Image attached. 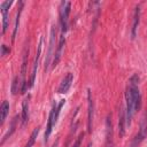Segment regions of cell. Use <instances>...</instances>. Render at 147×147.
Listing matches in <instances>:
<instances>
[{"label": "cell", "mask_w": 147, "mask_h": 147, "mask_svg": "<svg viewBox=\"0 0 147 147\" xmlns=\"http://www.w3.org/2000/svg\"><path fill=\"white\" fill-rule=\"evenodd\" d=\"M8 111H9V103L8 101H3L1 107H0V123L2 124L8 115Z\"/></svg>", "instance_id": "obj_14"}, {"label": "cell", "mask_w": 147, "mask_h": 147, "mask_svg": "<svg viewBox=\"0 0 147 147\" xmlns=\"http://www.w3.org/2000/svg\"><path fill=\"white\" fill-rule=\"evenodd\" d=\"M57 142H59V140H56V141H55V142L53 144V146H52V147H56V145H57Z\"/></svg>", "instance_id": "obj_22"}, {"label": "cell", "mask_w": 147, "mask_h": 147, "mask_svg": "<svg viewBox=\"0 0 147 147\" xmlns=\"http://www.w3.org/2000/svg\"><path fill=\"white\" fill-rule=\"evenodd\" d=\"M126 113L123 107H119V113H118V133L121 137L125 134V127H126Z\"/></svg>", "instance_id": "obj_8"}, {"label": "cell", "mask_w": 147, "mask_h": 147, "mask_svg": "<svg viewBox=\"0 0 147 147\" xmlns=\"http://www.w3.org/2000/svg\"><path fill=\"white\" fill-rule=\"evenodd\" d=\"M55 36H56V29L55 26L53 25L52 29H51V39H49V46H48V52H47V56H46V60H45V71H47L48 69V65L51 63V60H52V55H53V49H54V46H55Z\"/></svg>", "instance_id": "obj_3"}, {"label": "cell", "mask_w": 147, "mask_h": 147, "mask_svg": "<svg viewBox=\"0 0 147 147\" xmlns=\"http://www.w3.org/2000/svg\"><path fill=\"white\" fill-rule=\"evenodd\" d=\"M16 121H17V117H15L13 121H11V124H10V130L5 134V137H3V139H2V142L8 138V137H10L11 134H13V132L15 131V127H16Z\"/></svg>", "instance_id": "obj_18"}, {"label": "cell", "mask_w": 147, "mask_h": 147, "mask_svg": "<svg viewBox=\"0 0 147 147\" xmlns=\"http://www.w3.org/2000/svg\"><path fill=\"white\" fill-rule=\"evenodd\" d=\"M18 82H20L18 80V77H15L14 80H13V84H11V93L13 94H16L18 91H21V88H20L21 83H18Z\"/></svg>", "instance_id": "obj_19"}, {"label": "cell", "mask_w": 147, "mask_h": 147, "mask_svg": "<svg viewBox=\"0 0 147 147\" xmlns=\"http://www.w3.org/2000/svg\"><path fill=\"white\" fill-rule=\"evenodd\" d=\"M83 137H84V133H80V134L78 136L77 140L75 141V144H74V146H72V147H80V144H82V139H83Z\"/></svg>", "instance_id": "obj_20"}, {"label": "cell", "mask_w": 147, "mask_h": 147, "mask_svg": "<svg viewBox=\"0 0 147 147\" xmlns=\"http://www.w3.org/2000/svg\"><path fill=\"white\" fill-rule=\"evenodd\" d=\"M147 136V119L146 118H142L141 123H140V130H139V133L136 136V138L133 139L132 144H131V147H137Z\"/></svg>", "instance_id": "obj_4"}, {"label": "cell", "mask_w": 147, "mask_h": 147, "mask_svg": "<svg viewBox=\"0 0 147 147\" xmlns=\"http://www.w3.org/2000/svg\"><path fill=\"white\" fill-rule=\"evenodd\" d=\"M55 113H56V105H53L51 111H49V116H48V123H47V127H46V132H45V142L47 141L48 137L52 133V129L53 125L56 123V118H55Z\"/></svg>", "instance_id": "obj_7"}, {"label": "cell", "mask_w": 147, "mask_h": 147, "mask_svg": "<svg viewBox=\"0 0 147 147\" xmlns=\"http://www.w3.org/2000/svg\"><path fill=\"white\" fill-rule=\"evenodd\" d=\"M139 17H140V8L137 7L134 10V15H133V25H132V38L136 37V31H137V26L139 24Z\"/></svg>", "instance_id": "obj_15"}, {"label": "cell", "mask_w": 147, "mask_h": 147, "mask_svg": "<svg viewBox=\"0 0 147 147\" xmlns=\"http://www.w3.org/2000/svg\"><path fill=\"white\" fill-rule=\"evenodd\" d=\"M29 119V99H25L22 103V124L24 125Z\"/></svg>", "instance_id": "obj_13"}, {"label": "cell", "mask_w": 147, "mask_h": 147, "mask_svg": "<svg viewBox=\"0 0 147 147\" xmlns=\"http://www.w3.org/2000/svg\"><path fill=\"white\" fill-rule=\"evenodd\" d=\"M38 133H39V127H36V129L32 131V133H31V136H30V139H29L28 144L25 145V147H32V146H33V144H34V141H36V138H37Z\"/></svg>", "instance_id": "obj_17"}, {"label": "cell", "mask_w": 147, "mask_h": 147, "mask_svg": "<svg viewBox=\"0 0 147 147\" xmlns=\"http://www.w3.org/2000/svg\"><path fill=\"white\" fill-rule=\"evenodd\" d=\"M11 3H13L11 1H3L0 5L1 14H2V33H5L8 28V9L11 6Z\"/></svg>", "instance_id": "obj_6"}, {"label": "cell", "mask_w": 147, "mask_h": 147, "mask_svg": "<svg viewBox=\"0 0 147 147\" xmlns=\"http://www.w3.org/2000/svg\"><path fill=\"white\" fill-rule=\"evenodd\" d=\"M70 7L71 3L69 1H62L61 7H60V17H61V23H62V31H67V24H68V17L70 14Z\"/></svg>", "instance_id": "obj_2"}, {"label": "cell", "mask_w": 147, "mask_h": 147, "mask_svg": "<svg viewBox=\"0 0 147 147\" xmlns=\"http://www.w3.org/2000/svg\"><path fill=\"white\" fill-rule=\"evenodd\" d=\"M87 100H88V110H87V131L92 132V121H93V101L91 91H87Z\"/></svg>", "instance_id": "obj_10"}, {"label": "cell", "mask_w": 147, "mask_h": 147, "mask_svg": "<svg viewBox=\"0 0 147 147\" xmlns=\"http://www.w3.org/2000/svg\"><path fill=\"white\" fill-rule=\"evenodd\" d=\"M23 1L20 2V7H18V10H17V14H16V18H15V25H14V32H13V41L15 40V36H16V32H17V29H18V23H20V16H21V13H22V7H23Z\"/></svg>", "instance_id": "obj_16"}, {"label": "cell", "mask_w": 147, "mask_h": 147, "mask_svg": "<svg viewBox=\"0 0 147 147\" xmlns=\"http://www.w3.org/2000/svg\"><path fill=\"white\" fill-rule=\"evenodd\" d=\"M106 147H113V125L109 115L106 121Z\"/></svg>", "instance_id": "obj_12"}, {"label": "cell", "mask_w": 147, "mask_h": 147, "mask_svg": "<svg viewBox=\"0 0 147 147\" xmlns=\"http://www.w3.org/2000/svg\"><path fill=\"white\" fill-rule=\"evenodd\" d=\"M72 82H74V75H72L71 72H69V74L62 79V82H61V84H60V86H59L57 92H59V93H67V92L69 91V88L71 87Z\"/></svg>", "instance_id": "obj_9"}, {"label": "cell", "mask_w": 147, "mask_h": 147, "mask_svg": "<svg viewBox=\"0 0 147 147\" xmlns=\"http://www.w3.org/2000/svg\"><path fill=\"white\" fill-rule=\"evenodd\" d=\"M42 42H44V38L40 37L39 45H38V49H37L36 57H34V62H33V69H32L31 79H30V86H32V85L34 84V79H36V75H37V69H38V64H39V59H40V54H41V48H42Z\"/></svg>", "instance_id": "obj_5"}, {"label": "cell", "mask_w": 147, "mask_h": 147, "mask_svg": "<svg viewBox=\"0 0 147 147\" xmlns=\"http://www.w3.org/2000/svg\"><path fill=\"white\" fill-rule=\"evenodd\" d=\"M7 53H9V49L6 47V45H2L1 46V55H6Z\"/></svg>", "instance_id": "obj_21"}, {"label": "cell", "mask_w": 147, "mask_h": 147, "mask_svg": "<svg viewBox=\"0 0 147 147\" xmlns=\"http://www.w3.org/2000/svg\"><path fill=\"white\" fill-rule=\"evenodd\" d=\"M139 77L137 75H133L129 82L126 92H125V101H126V123L130 126L131 119L134 115V113L140 107V92L138 86Z\"/></svg>", "instance_id": "obj_1"}, {"label": "cell", "mask_w": 147, "mask_h": 147, "mask_svg": "<svg viewBox=\"0 0 147 147\" xmlns=\"http://www.w3.org/2000/svg\"><path fill=\"white\" fill-rule=\"evenodd\" d=\"M64 42H65L64 37L61 36L60 41H59V45H57V48H56V51L54 52V59H53V64H52L53 68H55V67L57 65V63L60 62V60H61L62 52H63V47H64Z\"/></svg>", "instance_id": "obj_11"}]
</instances>
